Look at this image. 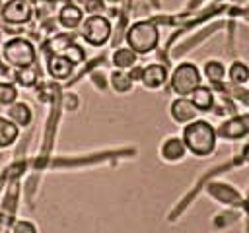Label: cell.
<instances>
[{
	"mask_svg": "<svg viewBox=\"0 0 249 233\" xmlns=\"http://www.w3.org/2000/svg\"><path fill=\"white\" fill-rule=\"evenodd\" d=\"M243 155H245V159H247V161H249V144H247V146H245V150H243Z\"/></svg>",
	"mask_w": 249,
	"mask_h": 233,
	"instance_id": "obj_25",
	"label": "cell"
},
{
	"mask_svg": "<svg viewBox=\"0 0 249 233\" xmlns=\"http://www.w3.org/2000/svg\"><path fill=\"white\" fill-rule=\"evenodd\" d=\"M202 82L200 70L195 62H181L169 74V87L177 97H189Z\"/></svg>",
	"mask_w": 249,
	"mask_h": 233,
	"instance_id": "obj_3",
	"label": "cell"
},
{
	"mask_svg": "<svg viewBox=\"0 0 249 233\" xmlns=\"http://www.w3.org/2000/svg\"><path fill=\"white\" fill-rule=\"evenodd\" d=\"M31 109L27 103H12L8 105V118L18 126H27L31 122Z\"/></svg>",
	"mask_w": 249,
	"mask_h": 233,
	"instance_id": "obj_14",
	"label": "cell"
},
{
	"mask_svg": "<svg viewBox=\"0 0 249 233\" xmlns=\"http://www.w3.org/2000/svg\"><path fill=\"white\" fill-rule=\"evenodd\" d=\"M19 136V126L14 124L10 118L0 116V148L12 146Z\"/></svg>",
	"mask_w": 249,
	"mask_h": 233,
	"instance_id": "obj_16",
	"label": "cell"
},
{
	"mask_svg": "<svg viewBox=\"0 0 249 233\" xmlns=\"http://www.w3.org/2000/svg\"><path fill=\"white\" fill-rule=\"evenodd\" d=\"M82 21H84V10L80 6L68 2L58 10V23L64 29H76L82 25Z\"/></svg>",
	"mask_w": 249,
	"mask_h": 233,
	"instance_id": "obj_11",
	"label": "cell"
},
{
	"mask_svg": "<svg viewBox=\"0 0 249 233\" xmlns=\"http://www.w3.org/2000/svg\"><path fill=\"white\" fill-rule=\"evenodd\" d=\"M14 78L19 85L23 87H31L37 83L39 80V72H37V66L35 64H29V66H23V68H16L14 72Z\"/></svg>",
	"mask_w": 249,
	"mask_h": 233,
	"instance_id": "obj_19",
	"label": "cell"
},
{
	"mask_svg": "<svg viewBox=\"0 0 249 233\" xmlns=\"http://www.w3.org/2000/svg\"><path fill=\"white\" fill-rule=\"evenodd\" d=\"M202 74H204V78H206L208 82H212V83H220V82L226 78L228 70H226L224 62H220V60H216V58H210V60L204 62V66H202Z\"/></svg>",
	"mask_w": 249,
	"mask_h": 233,
	"instance_id": "obj_17",
	"label": "cell"
},
{
	"mask_svg": "<svg viewBox=\"0 0 249 233\" xmlns=\"http://www.w3.org/2000/svg\"><path fill=\"white\" fill-rule=\"evenodd\" d=\"M109 82H111V87L117 93H128L132 89V85H134V80L130 78V74L126 70H115L109 76Z\"/></svg>",
	"mask_w": 249,
	"mask_h": 233,
	"instance_id": "obj_18",
	"label": "cell"
},
{
	"mask_svg": "<svg viewBox=\"0 0 249 233\" xmlns=\"http://www.w3.org/2000/svg\"><path fill=\"white\" fill-rule=\"evenodd\" d=\"M216 132H218V136H222V138L235 140V138H241V136L247 132V128H245V124H243V118H230V120H226Z\"/></svg>",
	"mask_w": 249,
	"mask_h": 233,
	"instance_id": "obj_15",
	"label": "cell"
},
{
	"mask_svg": "<svg viewBox=\"0 0 249 233\" xmlns=\"http://www.w3.org/2000/svg\"><path fill=\"white\" fill-rule=\"evenodd\" d=\"M124 39H126V45L136 54H150L152 50H156V47L160 43V31L154 21L140 19V21H134L126 29Z\"/></svg>",
	"mask_w": 249,
	"mask_h": 233,
	"instance_id": "obj_2",
	"label": "cell"
},
{
	"mask_svg": "<svg viewBox=\"0 0 249 233\" xmlns=\"http://www.w3.org/2000/svg\"><path fill=\"white\" fill-rule=\"evenodd\" d=\"M12 233H37V227L27 219H19V221L14 223Z\"/></svg>",
	"mask_w": 249,
	"mask_h": 233,
	"instance_id": "obj_24",
	"label": "cell"
},
{
	"mask_svg": "<svg viewBox=\"0 0 249 233\" xmlns=\"http://www.w3.org/2000/svg\"><path fill=\"white\" fill-rule=\"evenodd\" d=\"M16 97H18L16 87L8 82H0V103L2 105H12L16 101Z\"/></svg>",
	"mask_w": 249,
	"mask_h": 233,
	"instance_id": "obj_22",
	"label": "cell"
},
{
	"mask_svg": "<svg viewBox=\"0 0 249 233\" xmlns=\"http://www.w3.org/2000/svg\"><path fill=\"white\" fill-rule=\"evenodd\" d=\"M74 66L78 64V62H82L84 60V56H86V52H84V49L80 47V45H76V43H70L68 47H66V50L62 52Z\"/></svg>",
	"mask_w": 249,
	"mask_h": 233,
	"instance_id": "obj_23",
	"label": "cell"
},
{
	"mask_svg": "<svg viewBox=\"0 0 249 233\" xmlns=\"http://www.w3.org/2000/svg\"><path fill=\"white\" fill-rule=\"evenodd\" d=\"M228 78L231 83H237V85H243L249 82V66L241 60H235L231 62V66L228 68Z\"/></svg>",
	"mask_w": 249,
	"mask_h": 233,
	"instance_id": "obj_20",
	"label": "cell"
},
{
	"mask_svg": "<svg viewBox=\"0 0 249 233\" xmlns=\"http://www.w3.org/2000/svg\"><path fill=\"white\" fill-rule=\"evenodd\" d=\"M160 155L165 159V161H181L185 155H187V146L183 142V138L179 136H169L163 140V144L160 146Z\"/></svg>",
	"mask_w": 249,
	"mask_h": 233,
	"instance_id": "obj_9",
	"label": "cell"
},
{
	"mask_svg": "<svg viewBox=\"0 0 249 233\" xmlns=\"http://www.w3.org/2000/svg\"><path fill=\"white\" fill-rule=\"evenodd\" d=\"M70 43H74V41L68 35H56L49 41V50H51V54H62Z\"/></svg>",
	"mask_w": 249,
	"mask_h": 233,
	"instance_id": "obj_21",
	"label": "cell"
},
{
	"mask_svg": "<svg viewBox=\"0 0 249 233\" xmlns=\"http://www.w3.org/2000/svg\"><path fill=\"white\" fill-rule=\"evenodd\" d=\"M181 138L187 146V151H191L193 155L204 157V155H210L216 150L218 132L208 120L195 118V120H191L183 126Z\"/></svg>",
	"mask_w": 249,
	"mask_h": 233,
	"instance_id": "obj_1",
	"label": "cell"
},
{
	"mask_svg": "<svg viewBox=\"0 0 249 233\" xmlns=\"http://www.w3.org/2000/svg\"><path fill=\"white\" fill-rule=\"evenodd\" d=\"M2 54L8 66L14 68H23L29 64H35V47L31 45V41H27L25 37H12L4 43L2 47Z\"/></svg>",
	"mask_w": 249,
	"mask_h": 233,
	"instance_id": "obj_4",
	"label": "cell"
},
{
	"mask_svg": "<svg viewBox=\"0 0 249 233\" xmlns=\"http://www.w3.org/2000/svg\"><path fill=\"white\" fill-rule=\"evenodd\" d=\"M169 115H171V118L175 122L187 124V122H191V120L196 118L198 111H196V107L193 105V101L189 97H177L169 105Z\"/></svg>",
	"mask_w": 249,
	"mask_h": 233,
	"instance_id": "obj_8",
	"label": "cell"
},
{
	"mask_svg": "<svg viewBox=\"0 0 249 233\" xmlns=\"http://www.w3.org/2000/svg\"><path fill=\"white\" fill-rule=\"evenodd\" d=\"M189 99L193 101V105L196 107L198 113H206V111H210L214 107V91L210 87L202 85V83L189 95Z\"/></svg>",
	"mask_w": 249,
	"mask_h": 233,
	"instance_id": "obj_13",
	"label": "cell"
},
{
	"mask_svg": "<svg viewBox=\"0 0 249 233\" xmlns=\"http://www.w3.org/2000/svg\"><path fill=\"white\" fill-rule=\"evenodd\" d=\"M74 64L64 56V54H51L47 60V72L54 80H66L72 76Z\"/></svg>",
	"mask_w": 249,
	"mask_h": 233,
	"instance_id": "obj_10",
	"label": "cell"
},
{
	"mask_svg": "<svg viewBox=\"0 0 249 233\" xmlns=\"http://www.w3.org/2000/svg\"><path fill=\"white\" fill-rule=\"evenodd\" d=\"M165 82H169V72H167L165 64L152 62V64H148V66L142 68L140 83H142L146 89H160Z\"/></svg>",
	"mask_w": 249,
	"mask_h": 233,
	"instance_id": "obj_7",
	"label": "cell"
},
{
	"mask_svg": "<svg viewBox=\"0 0 249 233\" xmlns=\"http://www.w3.org/2000/svg\"><path fill=\"white\" fill-rule=\"evenodd\" d=\"M111 62L117 70H130L132 66H136L138 62V54L126 45V47H117L113 50V56H111Z\"/></svg>",
	"mask_w": 249,
	"mask_h": 233,
	"instance_id": "obj_12",
	"label": "cell"
},
{
	"mask_svg": "<svg viewBox=\"0 0 249 233\" xmlns=\"http://www.w3.org/2000/svg\"><path fill=\"white\" fill-rule=\"evenodd\" d=\"M33 8L27 0H8L2 6V19L12 25H23L31 19Z\"/></svg>",
	"mask_w": 249,
	"mask_h": 233,
	"instance_id": "obj_6",
	"label": "cell"
},
{
	"mask_svg": "<svg viewBox=\"0 0 249 233\" xmlns=\"http://www.w3.org/2000/svg\"><path fill=\"white\" fill-rule=\"evenodd\" d=\"M111 21L103 16V14H91L88 17H84L82 25H80V35L82 39L91 45V47H101L111 39Z\"/></svg>",
	"mask_w": 249,
	"mask_h": 233,
	"instance_id": "obj_5",
	"label": "cell"
}]
</instances>
